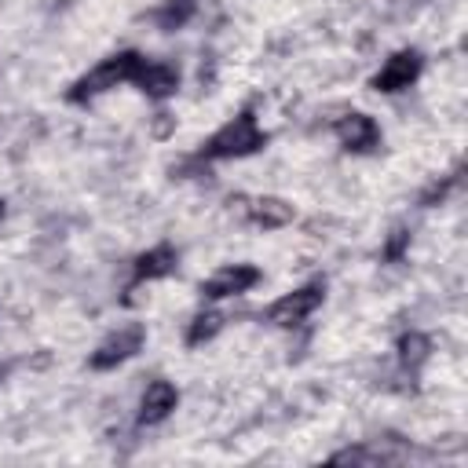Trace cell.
Returning a JSON list of instances; mask_svg holds the SVG:
<instances>
[{"label":"cell","instance_id":"1","mask_svg":"<svg viewBox=\"0 0 468 468\" xmlns=\"http://www.w3.org/2000/svg\"><path fill=\"white\" fill-rule=\"evenodd\" d=\"M267 146V132L260 128L252 110H241L238 117H230L227 124H219L197 150L201 161H238V157H252Z\"/></svg>","mask_w":468,"mask_h":468},{"label":"cell","instance_id":"2","mask_svg":"<svg viewBox=\"0 0 468 468\" xmlns=\"http://www.w3.org/2000/svg\"><path fill=\"white\" fill-rule=\"evenodd\" d=\"M143 58H146V55H139V51H132V48H128V51H113V55L99 58L88 73H80V77L69 84L66 102L84 106V102H91V99H99V95L113 91L117 84H132V80H135V73H139V66H143Z\"/></svg>","mask_w":468,"mask_h":468},{"label":"cell","instance_id":"3","mask_svg":"<svg viewBox=\"0 0 468 468\" xmlns=\"http://www.w3.org/2000/svg\"><path fill=\"white\" fill-rule=\"evenodd\" d=\"M322 300H325V282H307V285H300V289L278 296V300L263 311V322H271V325H278V329H296V325H303V322L322 307Z\"/></svg>","mask_w":468,"mask_h":468},{"label":"cell","instance_id":"4","mask_svg":"<svg viewBox=\"0 0 468 468\" xmlns=\"http://www.w3.org/2000/svg\"><path fill=\"white\" fill-rule=\"evenodd\" d=\"M143 344H146V325H143V322H124V325H117L113 333H106V336L99 340V347L88 355V366L99 369V373L117 369V366H124L132 355H139Z\"/></svg>","mask_w":468,"mask_h":468},{"label":"cell","instance_id":"5","mask_svg":"<svg viewBox=\"0 0 468 468\" xmlns=\"http://www.w3.org/2000/svg\"><path fill=\"white\" fill-rule=\"evenodd\" d=\"M424 73V55L417 48H399L395 55L384 58V66L373 73L369 88L380 91V95H399V91H410Z\"/></svg>","mask_w":468,"mask_h":468},{"label":"cell","instance_id":"6","mask_svg":"<svg viewBox=\"0 0 468 468\" xmlns=\"http://www.w3.org/2000/svg\"><path fill=\"white\" fill-rule=\"evenodd\" d=\"M256 282H260V267H252V263H227L216 274H208L197 285V292H201V300L216 303V300H230V296L249 292Z\"/></svg>","mask_w":468,"mask_h":468},{"label":"cell","instance_id":"7","mask_svg":"<svg viewBox=\"0 0 468 468\" xmlns=\"http://www.w3.org/2000/svg\"><path fill=\"white\" fill-rule=\"evenodd\" d=\"M333 135H336V143H340L347 154H373V150L380 146V139H384L380 124H377L369 113H358V110L336 117V121H333Z\"/></svg>","mask_w":468,"mask_h":468},{"label":"cell","instance_id":"8","mask_svg":"<svg viewBox=\"0 0 468 468\" xmlns=\"http://www.w3.org/2000/svg\"><path fill=\"white\" fill-rule=\"evenodd\" d=\"M176 267H179V252H176V245H168V241L150 245L146 252H139V256L132 260V282H128V292H132L135 285L172 278V274H176Z\"/></svg>","mask_w":468,"mask_h":468},{"label":"cell","instance_id":"9","mask_svg":"<svg viewBox=\"0 0 468 468\" xmlns=\"http://www.w3.org/2000/svg\"><path fill=\"white\" fill-rule=\"evenodd\" d=\"M146 99L161 102V99H172L179 91V66L176 62H165V58H143L135 80H132Z\"/></svg>","mask_w":468,"mask_h":468},{"label":"cell","instance_id":"10","mask_svg":"<svg viewBox=\"0 0 468 468\" xmlns=\"http://www.w3.org/2000/svg\"><path fill=\"white\" fill-rule=\"evenodd\" d=\"M176 406H179V388L172 380L157 377L146 384V391L139 399V424H161L176 413Z\"/></svg>","mask_w":468,"mask_h":468},{"label":"cell","instance_id":"11","mask_svg":"<svg viewBox=\"0 0 468 468\" xmlns=\"http://www.w3.org/2000/svg\"><path fill=\"white\" fill-rule=\"evenodd\" d=\"M245 219L260 230H282L292 223V205L285 197H274V194H263V197H249L245 205Z\"/></svg>","mask_w":468,"mask_h":468},{"label":"cell","instance_id":"12","mask_svg":"<svg viewBox=\"0 0 468 468\" xmlns=\"http://www.w3.org/2000/svg\"><path fill=\"white\" fill-rule=\"evenodd\" d=\"M395 358H399V369H402V373L417 377L420 366L431 358V340H428V333H420V329H406V333L395 340Z\"/></svg>","mask_w":468,"mask_h":468},{"label":"cell","instance_id":"13","mask_svg":"<svg viewBox=\"0 0 468 468\" xmlns=\"http://www.w3.org/2000/svg\"><path fill=\"white\" fill-rule=\"evenodd\" d=\"M194 15H197V0H161V4L150 11V22H154L161 33H172V29H183Z\"/></svg>","mask_w":468,"mask_h":468},{"label":"cell","instance_id":"14","mask_svg":"<svg viewBox=\"0 0 468 468\" xmlns=\"http://www.w3.org/2000/svg\"><path fill=\"white\" fill-rule=\"evenodd\" d=\"M223 325H227V314L216 311V307H205V311H197V314L186 322L183 340H186V347H201V344H208Z\"/></svg>","mask_w":468,"mask_h":468},{"label":"cell","instance_id":"15","mask_svg":"<svg viewBox=\"0 0 468 468\" xmlns=\"http://www.w3.org/2000/svg\"><path fill=\"white\" fill-rule=\"evenodd\" d=\"M329 461L333 464H384L391 457L380 453V450H369V446H347V450H336Z\"/></svg>","mask_w":468,"mask_h":468},{"label":"cell","instance_id":"16","mask_svg":"<svg viewBox=\"0 0 468 468\" xmlns=\"http://www.w3.org/2000/svg\"><path fill=\"white\" fill-rule=\"evenodd\" d=\"M406 249H410V227H395V230L388 234L384 249H380V260H384V263H399V260L406 256Z\"/></svg>","mask_w":468,"mask_h":468},{"label":"cell","instance_id":"17","mask_svg":"<svg viewBox=\"0 0 468 468\" xmlns=\"http://www.w3.org/2000/svg\"><path fill=\"white\" fill-rule=\"evenodd\" d=\"M457 183V176H446V179H435V183H428L424 186V194H420V205L424 208H431V205H439L446 194H450V186Z\"/></svg>","mask_w":468,"mask_h":468},{"label":"cell","instance_id":"18","mask_svg":"<svg viewBox=\"0 0 468 468\" xmlns=\"http://www.w3.org/2000/svg\"><path fill=\"white\" fill-rule=\"evenodd\" d=\"M7 373H11V362H0V380H4Z\"/></svg>","mask_w":468,"mask_h":468},{"label":"cell","instance_id":"19","mask_svg":"<svg viewBox=\"0 0 468 468\" xmlns=\"http://www.w3.org/2000/svg\"><path fill=\"white\" fill-rule=\"evenodd\" d=\"M0 216H4V197H0Z\"/></svg>","mask_w":468,"mask_h":468}]
</instances>
